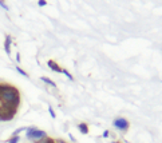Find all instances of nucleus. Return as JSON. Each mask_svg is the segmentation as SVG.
Segmentation results:
<instances>
[{
  "instance_id": "nucleus-1",
  "label": "nucleus",
  "mask_w": 162,
  "mask_h": 143,
  "mask_svg": "<svg viewBox=\"0 0 162 143\" xmlns=\"http://www.w3.org/2000/svg\"><path fill=\"white\" fill-rule=\"evenodd\" d=\"M0 100H1L3 104L17 110V107L20 104V95H19V91L9 84H3L1 92H0Z\"/></svg>"
},
{
  "instance_id": "nucleus-2",
  "label": "nucleus",
  "mask_w": 162,
  "mask_h": 143,
  "mask_svg": "<svg viewBox=\"0 0 162 143\" xmlns=\"http://www.w3.org/2000/svg\"><path fill=\"white\" fill-rule=\"evenodd\" d=\"M26 137H27V139H30V140L38 142V140H42V139H44V138H47V134L43 130H39V129H36L35 126H31V127H27Z\"/></svg>"
},
{
  "instance_id": "nucleus-3",
  "label": "nucleus",
  "mask_w": 162,
  "mask_h": 143,
  "mask_svg": "<svg viewBox=\"0 0 162 143\" xmlns=\"http://www.w3.org/2000/svg\"><path fill=\"white\" fill-rule=\"evenodd\" d=\"M113 124L117 130H119V131H126V130L129 129V122L125 119V118H117V119L113 122Z\"/></svg>"
},
{
  "instance_id": "nucleus-4",
  "label": "nucleus",
  "mask_w": 162,
  "mask_h": 143,
  "mask_svg": "<svg viewBox=\"0 0 162 143\" xmlns=\"http://www.w3.org/2000/svg\"><path fill=\"white\" fill-rule=\"evenodd\" d=\"M47 66H48L52 71H55V72H58V74H62V71H63V68L59 67L58 63L54 61V60H48V61H47Z\"/></svg>"
},
{
  "instance_id": "nucleus-5",
  "label": "nucleus",
  "mask_w": 162,
  "mask_h": 143,
  "mask_svg": "<svg viewBox=\"0 0 162 143\" xmlns=\"http://www.w3.org/2000/svg\"><path fill=\"white\" fill-rule=\"evenodd\" d=\"M11 43H12V39L11 36H6V40H4V50H6L7 55H11Z\"/></svg>"
},
{
  "instance_id": "nucleus-6",
  "label": "nucleus",
  "mask_w": 162,
  "mask_h": 143,
  "mask_svg": "<svg viewBox=\"0 0 162 143\" xmlns=\"http://www.w3.org/2000/svg\"><path fill=\"white\" fill-rule=\"evenodd\" d=\"M78 130L82 132V134H89V126H87L86 123H79Z\"/></svg>"
},
{
  "instance_id": "nucleus-7",
  "label": "nucleus",
  "mask_w": 162,
  "mask_h": 143,
  "mask_svg": "<svg viewBox=\"0 0 162 143\" xmlns=\"http://www.w3.org/2000/svg\"><path fill=\"white\" fill-rule=\"evenodd\" d=\"M40 80H42V82H44V83H46V84H48V86H51V87L56 88V84H55V83H54V82H52V80H51V79H50V78H47V76H42V78H40Z\"/></svg>"
},
{
  "instance_id": "nucleus-8",
  "label": "nucleus",
  "mask_w": 162,
  "mask_h": 143,
  "mask_svg": "<svg viewBox=\"0 0 162 143\" xmlns=\"http://www.w3.org/2000/svg\"><path fill=\"white\" fill-rule=\"evenodd\" d=\"M26 130H27V127H20V129L15 130V131H14V134H12V137H19V134H20L22 131H26Z\"/></svg>"
},
{
  "instance_id": "nucleus-9",
  "label": "nucleus",
  "mask_w": 162,
  "mask_h": 143,
  "mask_svg": "<svg viewBox=\"0 0 162 143\" xmlns=\"http://www.w3.org/2000/svg\"><path fill=\"white\" fill-rule=\"evenodd\" d=\"M35 143H55V140H52L51 138H44V139H42V140H38V142H35Z\"/></svg>"
},
{
  "instance_id": "nucleus-10",
  "label": "nucleus",
  "mask_w": 162,
  "mask_h": 143,
  "mask_svg": "<svg viewBox=\"0 0 162 143\" xmlns=\"http://www.w3.org/2000/svg\"><path fill=\"white\" fill-rule=\"evenodd\" d=\"M15 68H16V71H17L19 74H20V75H23V76H26V78H28V74H27L24 70H22L20 67H15Z\"/></svg>"
},
{
  "instance_id": "nucleus-11",
  "label": "nucleus",
  "mask_w": 162,
  "mask_h": 143,
  "mask_svg": "<svg viewBox=\"0 0 162 143\" xmlns=\"http://www.w3.org/2000/svg\"><path fill=\"white\" fill-rule=\"evenodd\" d=\"M48 112H50V115H51V118H52V119H55V118H56V114H55V111L52 110V107H51V106H48Z\"/></svg>"
},
{
  "instance_id": "nucleus-12",
  "label": "nucleus",
  "mask_w": 162,
  "mask_h": 143,
  "mask_svg": "<svg viewBox=\"0 0 162 143\" xmlns=\"http://www.w3.org/2000/svg\"><path fill=\"white\" fill-rule=\"evenodd\" d=\"M62 74H64V75H66V76H67V78H68V79H70V80H74L73 75H71V74H70V72H68V71H67V70H63V71H62Z\"/></svg>"
},
{
  "instance_id": "nucleus-13",
  "label": "nucleus",
  "mask_w": 162,
  "mask_h": 143,
  "mask_svg": "<svg viewBox=\"0 0 162 143\" xmlns=\"http://www.w3.org/2000/svg\"><path fill=\"white\" fill-rule=\"evenodd\" d=\"M19 140H20V138H19V137H12L11 139L8 140V143H17Z\"/></svg>"
},
{
  "instance_id": "nucleus-14",
  "label": "nucleus",
  "mask_w": 162,
  "mask_h": 143,
  "mask_svg": "<svg viewBox=\"0 0 162 143\" xmlns=\"http://www.w3.org/2000/svg\"><path fill=\"white\" fill-rule=\"evenodd\" d=\"M0 6L3 7V8L6 9V11H8V6L6 4V1H4V0H0Z\"/></svg>"
},
{
  "instance_id": "nucleus-15",
  "label": "nucleus",
  "mask_w": 162,
  "mask_h": 143,
  "mask_svg": "<svg viewBox=\"0 0 162 143\" xmlns=\"http://www.w3.org/2000/svg\"><path fill=\"white\" fill-rule=\"evenodd\" d=\"M38 4H39V6H40V7H44V6H46V4H47V1H46V0H39V1H38Z\"/></svg>"
},
{
  "instance_id": "nucleus-16",
  "label": "nucleus",
  "mask_w": 162,
  "mask_h": 143,
  "mask_svg": "<svg viewBox=\"0 0 162 143\" xmlns=\"http://www.w3.org/2000/svg\"><path fill=\"white\" fill-rule=\"evenodd\" d=\"M109 135H110V132H109V131H107V130H106V131L103 132V135H102V137H103V138H107V137H109Z\"/></svg>"
},
{
  "instance_id": "nucleus-17",
  "label": "nucleus",
  "mask_w": 162,
  "mask_h": 143,
  "mask_svg": "<svg viewBox=\"0 0 162 143\" xmlns=\"http://www.w3.org/2000/svg\"><path fill=\"white\" fill-rule=\"evenodd\" d=\"M16 61L20 63V54H16Z\"/></svg>"
},
{
  "instance_id": "nucleus-18",
  "label": "nucleus",
  "mask_w": 162,
  "mask_h": 143,
  "mask_svg": "<svg viewBox=\"0 0 162 143\" xmlns=\"http://www.w3.org/2000/svg\"><path fill=\"white\" fill-rule=\"evenodd\" d=\"M68 137H70V139L73 140V142H75V138H74V137H73V135H71V134H70V135H68Z\"/></svg>"
},
{
  "instance_id": "nucleus-19",
  "label": "nucleus",
  "mask_w": 162,
  "mask_h": 143,
  "mask_svg": "<svg viewBox=\"0 0 162 143\" xmlns=\"http://www.w3.org/2000/svg\"><path fill=\"white\" fill-rule=\"evenodd\" d=\"M58 143H66V142H64V140H60V139H59V140H58Z\"/></svg>"
},
{
  "instance_id": "nucleus-20",
  "label": "nucleus",
  "mask_w": 162,
  "mask_h": 143,
  "mask_svg": "<svg viewBox=\"0 0 162 143\" xmlns=\"http://www.w3.org/2000/svg\"><path fill=\"white\" fill-rule=\"evenodd\" d=\"M0 122H3V119H1V117H0Z\"/></svg>"
},
{
  "instance_id": "nucleus-21",
  "label": "nucleus",
  "mask_w": 162,
  "mask_h": 143,
  "mask_svg": "<svg viewBox=\"0 0 162 143\" xmlns=\"http://www.w3.org/2000/svg\"><path fill=\"white\" fill-rule=\"evenodd\" d=\"M113 143H118V142H113Z\"/></svg>"
}]
</instances>
